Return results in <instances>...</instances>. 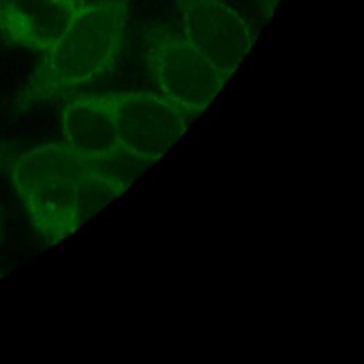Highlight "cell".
I'll return each mask as SVG.
<instances>
[{
    "label": "cell",
    "instance_id": "6da1fadb",
    "mask_svg": "<svg viewBox=\"0 0 364 364\" xmlns=\"http://www.w3.org/2000/svg\"><path fill=\"white\" fill-rule=\"evenodd\" d=\"M128 0L81 3L61 36L46 50L18 98V109L91 84L112 71L125 44Z\"/></svg>",
    "mask_w": 364,
    "mask_h": 364
},
{
    "label": "cell",
    "instance_id": "7a4b0ae2",
    "mask_svg": "<svg viewBox=\"0 0 364 364\" xmlns=\"http://www.w3.org/2000/svg\"><path fill=\"white\" fill-rule=\"evenodd\" d=\"M82 169L81 159L64 142L38 145L21 152L9 165L16 193L47 246L80 229L77 193Z\"/></svg>",
    "mask_w": 364,
    "mask_h": 364
},
{
    "label": "cell",
    "instance_id": "3957f363",
    "mask_svg": "<svg viewBox=\"0 0 364 364\" xmlns=\"http://www.w3.org/2000/svg\"><path fill=\"white\" fill-rule=\"evenodd\" d=\"M146 71L159 94L193 122L213 102L228 80L176 27L156 24L144 34Z\"/></svg>",
    "mask_w": 364,
    "mask_h": 364
},
{
    "label": "cell",
    "instance_id": "277c9868",
    "mask_svg": "<svg viewBox=\"0 0 364 364\" xmlns=\"http://www.w3.org/2000/svg\"><path fill=\"white\" fill-rule=\"evenodd\" d=\"M176 28L229 80L255 43L247 21L225 0H175Z\"/></svg>",
    "mask_w": 364,
    "mask_h": 364
},
{
    "label": "cell",
    "instance_id": "5b68a950",
    "mask_svg": "<svg viewBox=\"0 0 364 364\" xmlns=\"http://www.w3.org/2000/svg\"><path fill=\"white\" fill-rule=\"evenodd\" d=\"M114 122L121 146L151 165L159 161L188 131L191 118L159 92H112Z\"/></svg>",
    "mask_w": 364,
    "mask_h": 364
},
{
    "label": "cell",
    "instance_id": "8992f818",
    "mask_svg": "<svg viewBox=\"0 0 364 364\" xmlns=\"http://www.w3.org/2000/svg\"><path fill=\"white\" fill-rule=\"evenodd\" d=\"M64 144L81 159L100 156L118 145L112 92H84L68 98L60 111Z\"/></svg>",
    "mask_w": 364,
    "mask_h": 364
},
{
    "label": "cell",
    "instance_id": "52a82bcc",
    "mask_svg": "<svg viewBox=\"0 0 364 364\" xmlns=\"http://www.w3.org/2000/svg\"><path fill=\"white\" fill-rule=\"evenodd\" d=\"M81 0H0V30L16 44L46 51L65 30Z\"/></svg>",
    "mask_w": 364,
    "mask_h": 364
},
{
    "label": "cell",
    "instance_id": "ba28073f",
    "mask_svg": "<svg viewBox=\"0 0 364 364\" xmlns=\"http://www.w3.org/2000/svg\"><path fill=\"white\" fill-rule=\"evenodd\" d=\"M84 166V165H82ZM125 188L118 185L117 182L94 173L91 171L82 169L78 182V193H77V223L81 228L87 223L92 216H95L105 206L117 200L122 193H125Z\"/></svg>",
    "mask_w": 364,
    "mask_h": 364
},
{
    "label": "cell",
    "instance_id": "9c48e42d",
    "mask_svg": "<svg viewBox=\"0 0 364 364\" xmlns=\"http://www.w3.org/2000/svg\"><path fill=\"white\" fill-rule=\"evenodd\" d=\"M81 162L87 171L105 176L125 189H128L135 179L151 166L148 161L125 149L119 144L100 156Z\"/></svg>",
    "mask_w": 364,
    "mask_h": 364
},
{
    "label": "cell",
    "instance_id": "30bf717a",
    "mask_svg": "<svg viewBox=\"0 0 364 364\" xmlns=\"http://www.w3.org/2000/svg\"><path fill=\"white\" fill-rule=\"evenodd\" d=\"M279 3L280 0H253L256 14L259 16L260 20H264V21L274 14V10Z\"/></svg>",
    "mask_w": 364,
    "mask_h": 364
},
{
    "label": "cell",
    "instance_id": "8fae6325",
    "mask_svg": "<svg viewBox=\"0 0 364 364\" xmlns=\"http://www.w3.org/2000/svg\"><path fill=\"white\" fill-rule=\"evenodd\" d=\"M0 239H1V223H0Z\"/></svg>",
    "mask_w": 364,
    "mask_h": 364
},
{
    "label": "cell",
    "instance_id": "7c38bea8",
    "mask_svg": "<svg viewBox=\"0 0 364 364\" xmlns=\"http://www.w3.org/2000/svg\"><path fill=\"white\" fill-rule=\"evenodd\" d=\"M3 274H4V273H3V272H1V270H0V279H1V277H3Z\"/></svg>",
    "mask_w": 364,
    "mask_h": 364
},
{
    "label": "cell",
    "instance_id": "4fadbf2b",
    "mask_svg": "<svg viewBox=\"0 0 364 364\" xmlns=\"http://www.w3.org/2000/svg\"><path fill=\"white\" fill-rule=\"evenodd\" d=\"M0 155H1V146H0Z\"/></svg>",
    "mask_w": 364,
    "mask_h": 364
}]
</instances>
